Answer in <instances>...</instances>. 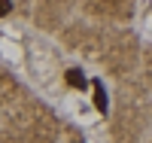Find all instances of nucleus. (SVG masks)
Listing matches in <instances>:
<instances>
[{
    "mask_svg": "<svg viewBox=\"0 0 152 143\" xmlns=\"http://www.w3.org/2000/svg\"><path fill=\"white\" fill-rule=\"evenodd\" d=\"M91 85H94V107H97L100 113H107V92H104V85H100L97 79H94Z\"/></svg>",
    "mask_w": 152,
    "mask_h": 143,
    "instance_id": "nucleus-1",
    "label": "nucleus"
},
{
    "mask_svg": "<svg viewBox=\"0 0 152 143\" xmlns=\"http://www.w3.org/2000/svg\"><path fill=\"white\" fill-rule=\"evenodd\" d=\"M67 85H73V88H85L88 79H85L82 70H67Z\"/></svg>",
    "mask_w": 152,
    "mask_h": 143,
    "instance_id": "nucleus-2",
    "label": "nucleus"
},
{
    "mask_svg": "<svg viewBox=\"0 0 152 143\" xmlns=\"http://www.w3.org/2000/svg\"><path fill=\"white\" fill-rule=\"evenodd\" d=\"M9 9H12V0H0V18H3Z\"/></svg>",
    "mask_w": 152,
    "mask_h": 143,
    "instance_id": "nucleus-3",
    "label": "nucleus"
}]
</instances>
